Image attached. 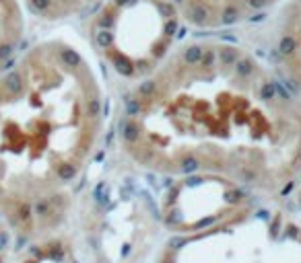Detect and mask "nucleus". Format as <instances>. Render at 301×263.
I'll list each match as a JSON object with an SVG mask.
<instances>
[{
  "label": "nucleus",
  "instance_id": "1",
  "mask_svg": "<svg viewBox=\"0 0 301 263\" xmlns=\"http://www.w3.org/2000/svg\"><path fill=\"white\" fill-rule=\"evenodd\" d=\"M122 160L157 177H219L279 202L301 185V97L273 62L221 35L184 39L124 91Z\"/></svg>",
  "mask_w": 301,
  "mask_h": 263
},
{
  "label": "nucleus",
  "instance_id": "2",
  "mask_svg": "<svg viewBox=\"0 0 301 263\" xmlns=\"http://www.w3.org/2000/svg\"><path fill=\"white\" fill-rule=\"evenodd\" d=\"M105 132L101 72L74 41L42 39L0 74V216L19 239L62 233Z\"/></svg>",
  "mask_w": 301,
  "mask_h": 263
},
{
  "label": "nucleus",
  "instance_id": "3",
  "mask_svg": "<svg viewBox=\"0 0 301 263\" xmlns=\"http://www.w3.org/2000/svg\"><path fill=\"white\" fill-rule=\"evenodd\" d=\"M116 169L79 195L77 251L83 263H157L169 241L157 195L132 175V167Z\"/></svg>",
  "mask_w": 301,
  "mask_h": 263
},
{
  "label": "nucleus",
  "instance_id": "4",
  "mask_svg": "<svg viewBox=\"0 0 301 263\" xmlns=\"http://www.w3.org/2000/svg\"><path fill=\"white\" fill-rule=\"evenodd\" d=\"M184 25L167 0H103L87 15L85 37L124 91L157 72L182 43Z\"/></svg>",
  "mask_w": 301,
  "mask_h": 263
},
{
  "label": "nucleus",
  "instance_id": "5",
  "mask_svg": "<svg viewBox=\"0 0 301 263\" xmlns=\"http://www.w3.org/2000/svg\"><path fill=\"white\" fill-rule=\"evenodd\" d=\"M264 204L208 233L169 239L157 263H301V218Z\"/></svg>",
  "mask_w": 301,
  "mask_h": 263
},
{
  "label": "nucleus",
  "instance_id": "6",
  "mask_svg": "<svg viewBox=\"0 0 301 263\" xmlns=\"http://www.w3.org/2000/svg\"><path fill=\"white\" fill-rule=\"evenodd\" d=\"M264 202L219 177L165 179L157 208L169 239L202 235L252 214ZM268 204V202H266Z\"/></svg>",
  "mask_w": 301,
  "mask_h": 263
},
{
  "label": "nucleus",
  "instance_id": "7",
  "mask_svg": "<svg viewBox=\"0 0 301 263\" xmlns=\"http://www.w3.org/2000/svg\"><path fill=\"white\" fill-rule=\"evenodd\" d=\"M184 29L221 35L235 27L273 17L287 0H167Z\"/></svg>",
  "mask_w": 301,
  "mask_h": 263
},
{
  "label": "nucleus",
  "instance_id": "8",
  "mask_svg": "<svg viewBox=\"0 0 301 263\" xmlns=\"http://www.w3.org/2000/svg\"><path fill=\"white\" fill-rule=\"evenodd\" d=\"M270 62L301 97V0H287L273 15Z\"/></svg>",
  "mask_w": 301,
  "mask_h": 263
},
{
  "label": "nucleus",
  "instance_id": "9",
  "mask_svg": "<svg viewBox=\"0 0 301 263\" xmlns=\"http://www.w3.org/2000/svg\"><path fill=\"white\" fill-rule=\"evenodd\" d=\"M9 263H83V259L68 235L56 233L29 241V245L13 255Z\"/></svg>",
  "mask_w": 301,
  "mask_h": 263
},
{
  "label": "nucleus",
  "instance_id": "10",
  "mask_svg": "<svg viewBox=\"0 0 301 263\" xmlns=\"http://www.w3.org/2000/svg\"><path fill=\"white\" fill-rule=\"evenodd\" d=\"M25 35V9L21 0H0V74L21 54Z\"/></svg>",
  "mask_w": 301,
  "mask_h": 263
},
{
  "label": "nucleus",
  "instance_id": "11",
  "mask_svg": "<svg viewBox=\"0 0 301 263\" xmlns=\"http://www.w3.org/2000/svg\"><path fill=\"white\" fill-rule=\"evenodd\" d=\"M103 0H21L23 9L42 23H62L89 15Z\"/></svg>",
  "mask_w": 301,
  "mask_h": 263
},
{
  "label": "nucleus",
  "instance_id": "12",
  "mask_svg": "<svg viewBox=\"0 0 301 263\" xmlns=\"http://www.w3.org/2000/svg\"><path fill=\"white\" fill-rule=\"evenodd\" d=\"M17 235L13 233V228L7 224V220L0 216V263H9L13 259L11 255V247H13V239Z\"/></svg>",
  "mask_w": 301,
  "mask_h": 263
},
{
  "label": "nucleus",
  "instance_id": "13",
  "mask_svg": "<svg viewBox=\"0 0 301 263\" xmlns=\"http://www.w3.org/2000/svg\"><path fill=\"white\" fill-rule=\"evenodd\" d=\"M297 197H299V208H301V185L297 187Z\"/></svg>",
  "mask_w": 301,
  "mask_h": 263
}]
</instances>
